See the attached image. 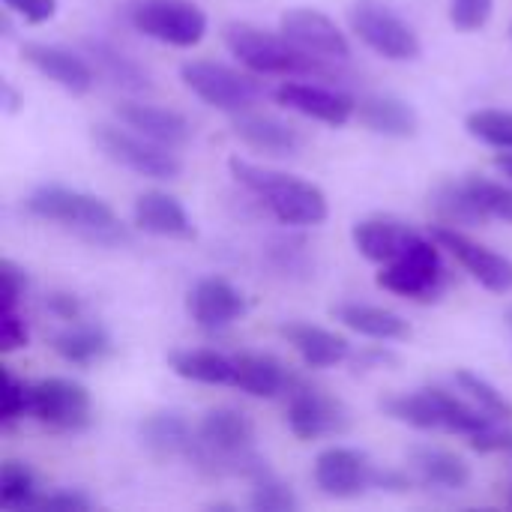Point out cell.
<instances>
[{"label": "cell", "instance_id": "1", "mask_svg": "<svg viewBox=\"0 0 512 512\" xmlns=\"http://www.w3.org/2000/svg\"><path fill=\"white\" fill-rule=\"evenodd\" d=\"M228 51L258 75H306V78H339V60H321L300 51L291 39L270 30H261L249 21H228L222 27Z\"/></svg>", "mask_w": 512, "mask_h": 512}, {"label": "cell", "instance_id": "2", "mask_svg": "<svg viewBox=\"0 0 512 512\" xmlns=\"http://www.w3.org/2000/svg\"><path fill=\"white\" fill-rule=\"evenodd\" d=\"M228 171L240 186H246L252 195H258L261 204L282 225H297V228L321 225L330 213L327 195L309 180H300V177L282 174V171H270V168L246 162L240 156L228 159Z\"/></svg>", "mask_w": 512, "mask_h": 512}, {"label": "cell", "instance_id": "3", "mask_svg": "<svg viewBox=\"0 0 512 512\" xmlns=\"http://www.w3.org/2000/svg\"><path fill=\"white\" fill-rule=\"evenodd\" d=\"M27 210L45 222H57L87 243L99 246H117L126 240V228L117 219V213L96 195L66 189V186H39L27 198Z\"/></svg>", "mask_w": 512, "mask_h": 512}, {"label": "cell", "instance_id": "4", "mask_svg": "<svg viewBox=\"0 0 512 512\" xmlns=\"http://www.w3.org/2000/svg\"><path fill=\"white\" fill-rule=\"evenodd\" d=\"M381 411L393 417L396 423L414 426V429H444L456 435H474L495 423L492 414L483 408H474L462 399H456L447 390L429 387V390H414V393H396L381 402Z\"/></svg>", "mask_w": 512, "mask_h": 512}, {"label": "cell", "instance_id": "5", "mask_svg": "<svg viewBox=\"0 0 512 512\" xmlns=\"http://www.w3.org/2000/svg\"><path fill=\"white\" fill-rule=\"evenodd\" d=\"M348 21L357 39L387 60H417L423 51L417 30L381 0H354L348 9Z\"/></svg>", "mask_w": 512, "mask_h": 512}, {"label": "cell", "instance_id": "6", "mask_svg": "<svg viewBox=\"0 0 512 512\" xmlns=\"http://www.w3.org/2000/svg\"><path fill=\"white\" fill-rule=\"evenodd\" d=\"M126 18L138 33L174 48H192L207 33V15L192 0H132Z\"/></svg>", "mask_w": 512, "mask_h": 512}, {"label": "cell", "instance_id": "7", "mask_svg": "<svg viewBox=\"0 0 512 512\" xmlns=\"http://www.w3.org/2000/svg\"><path fill=\"white\" fill-rule=\"evenodd\" d=\"M180 78L201 102L228 114L246 111L264 96V84L258 78L216 60H189L180 66Z\"/></svg>", "mask_w": 512, "mask_h": 512}, {"label": "cell", "instance_id": "8", "mask_svg": "<svg viewBox=\"0 0 512 512\" xmlns=\"http://www.w3.org/2000/svg\"><path fill=\"white\" fill-rule=\"evenodd\" d=\"M432 240L420 237L402 258L384 264V270L378 273V285L408 300H420V303L438 300L447 288V267Z\"/></svg>", "mask_w": 512, "mask_h": 512}, {"label": "cell", "instance_id": "9", "mask_svg": "<svg viewBox=\"0 0 512 512\" xmlns=\"http://www.w3.org/2000/svg\"><path fill=\"white\" fill-rule=\"evenodd\" d=\"M93 141L96 147L117 165L141 174V177H150V180H174L180 177L183 165L177 159V153H171V147L159 144V141H150L144 138L141 132H126L120 126H108V123H99L93 126Z\"/></svg>", "mask_w": 512, "mask_h": 512}, {"label": "cell", "instance_id": "10", "mask_svg": "<svg viewBox=\"0 0 512 512\" xmlns=\"http://www.w3.org/2000/svg\"><path fill=\"white\" fill-rule=\"evenodd\" d=\"M30 417L57 432H81L93 420V399L72 378H42L30 384Z\"/></svg>", "mask_w": 512, "mask_h": 512}, {"label": "cell", "instance_id": "11", "mask_svg": "<svg viewBox=\"0 0 512 512\" xmlns=\"http://www.w3.org/2000/svg\"><path fill=\"white\" fill-rule=\"evenodd\" d=\"M285 414H288V429L300 441L342 435L351 426V414L336 396H330L318 387H309L297 378L288 387V411Z\"/></svg>", "mask_w": 512, "mask_h": 512}, {"label": "cell", "instance_id": "12", "mask_svg": "<svg viewBox=\"0 0 512 512\" xmlns=\"http://www.w3.org/2000/svg\"><path fill=\"white\" fill-rule=\"evenodd\" d=\"M435 243H441L486 291L492 294H510L512 291V258L471 240L468 234H462L459 228H447L438 225L432 231Z\"/></svg>", "mask_w": 512, "mask_h": 512}, {"label": "cell", "instance_id": "13", "mask_svg": "<svg viewBox=\"0 0 512 512\" xmlns=\"http://www.w3.org/2000/svg\"><path fill=\"white\" fill-rule=\"evenodd\" d=\"M279 30L285 39H291L300 51L321 57V60H339L345 63L351 57V42L348 36L339 30V24L324 15L321 9H309V6H297L288 9L279 18Z\"/></svg>", "mask_w": 512, "mask_h": 512}, {"label": "cell", "instance_id": "14", "mask_svg": "<svg viewBox=\"0 0 512 512\" xmlns=\"http://www.w3.org/2000/svg\"><path fill=\"white\" fill-rule=\"evenodd\" d=\"M375 465L354 447H330L315 459V483L330 498H357L372 489Z\"/></svg>", "mask_w": 512, "mask_h": 512}, {"label": "cell", "instance_id": "15", "mask_svg": "<svg viewBox=\"0 0 512 512\" xmlns=\"http://www.w3.org/2000/svg\"><path fill=\"white\" fill-rule=\"evenodd\" d=\"M276 99L279 105L327 123V126H345L354 114H357V102L351 96H345L342 90H330L321 84H306V81H285L276 87Z\"/></svg>", "mask_w": 512, "mask_h": 512}, {"label": "cell", "instance_id": "16", "mask_svg": "<svg viewBox=\"0 0 512 512\" xmlns=\"http://www.w3.org/2000/svg\"><path fill=\"white\" fill-rule=\"evenodd\" d=\"M186 312L195 321V327H201L207 333H216V330L231 327L246 312V297L228 279L207 276L189 291Z\"/></svg>", "mask_w": 512, "mask_h": 512}, {"label": "cell", "instance_id": "17", "mask_svg": "<svg viewBox=\"0 0 512 512\" xmlns=\"http://www.w3.org/2000/svg\"><path fill=\"white\" fill-rule=\"evenodd\" d=\"M234 135L255 153H264V156H276V159H285V156H297L300 147H303V135L297 126L279 120L276 114H264V111H237L234 114Z\"/></svg>", "mask_w": 512, "mask_h": 512}, {"label": "cell", "instance_id": "18", "mask_svg": "<svg viewBox=\"0 0 512 512\" xmlns=\"http://www.w3.org/2000/svg\"><path fill=\"white\" fill-rule=\"evenodd\" d=\"M21 57L42 72L45 78H51L57 87H63L72 96H84L93 90V69L84 57L72 54L69 48L60 45H48V42H24L21 45Z\"/></svg>", "mask_w": 512, "mask_h": 512}, {"label": "cell", "instance_id": "19", "mask_svg": "<svg viewBox=\"0 0 512 512\" xmlns=\"http://www.w3.org/2000/svg\"><path fill=\"white\" fill-rule=\"evenodd\" d=\"M117 117L129 129H135L144 138L159 141V144H165L171 150L192 141V123L180 111H171V108L144 105V102H120L117 105Z\"/></svg>", "mask_w": 512, "mask_h": 512}, {"label": "cell", "instance_id": "20", "mask_svg": "<svg viewBox=\"0 0 512 512\" xmlns=\"http://www.w3.org/2000/svg\"><path fill=\"white\" fill-rule=\"evenodd\" d=\"M135 225L153 237H168V240H192L195 237V225H192L186 207L174 195L159 192V189H150L135 198Z\"/></svg>", "mask_w": 512, "mask_h": 512}, {"label": "cell", "instance_id": "21", "mask_svg": "<svg viewBox=\"0 0 512 512\" xmlns=\"http://www.w3.org/2000/svg\"><path fill=\"white\" fill-rule=\"evenodd\" d=\"M351 237L363 258L384 267V264H393L396 258H402L423 234L402 222H393V219H363L354 225Z\"/></svg>", "mask_w": 512, "mask_h": 512}, {"label": "cell", "instance_id": "22", "mask_svg": "<svg viewBox=\"0 0 512 512\" xmlns=\"http://www.w3.org/2000/svg\"><path fill=\"white\" fill-rule=\"evenodd\" d=\"M279 333L303 357V363L309 369H330V366H339L351 357V342L333 330L318 327V324L291 321V324H282Z\"/></svg>", "mask_w": 512, "mask_h": 512}, {"label": "cell", "instance_id": "23", "mask_svg": "<svg viewBox=\"0 0 512 512\" xmlns=\"http://www.w3.org/2000/svg\"><path fill=\"white\" fill-rule=\"evenodd\" d=\"M360 123L384 138H414L420 129V114L411 102L390 93H369L357 102Z\"/></svg>", "mask_w": 512, "mask_h": 512}, {"label": "cell", "instance_id": "24", "mask_svg": "<svg viewBox=\"0 0 512 512\" xmlns=\"http://www.w3.org/2000/svg\"><path fill=\"white\" fill-rule=\"evenodd\" d=\"M333 318L342 321L348 330L366 339H378V342H402L411 336V324L399 312L372 306V303H357V300L339 303L333 306Z\"/></svg>", "mask_w": 512, "mask_h": 512}, {"label": "cell", "instance_id": "25", "mask_svg": "<svg viewBox=\"0 0 512 512\" xmlns=\"http://www.w3.org/2000/svg\"><path fill=\"white\" fill-rule=\"evenodd\" d=\"M231 384L255 399H276L279 393H288L294 378L276 357L252 351V354L234 357V381Z\"/></svg>", "mask_w": 512, "mask_h": 512}, {"label": "cell", "instance_id": "26", "mask_svg": "<svg viewBox=\"0 0 512 512\" xmlns=\"http://www.w3.org/2000/svg\"><path fill=\"white\" fill-rule=\"evenodd\" d=\"M198 432H192V426L174 414V411H159L150 414L141 423V444L153 459H177V456H189L195 447Z\"/></svg>", "mask_w": 512, "mask_h": 512}, {"label": "cell", "instance_id": "27", "mask_svg": "<svg viewBox=\"0 0 512 512\" xmlns=\"http://www.w3.org/2000/svg\"><path fill=\"white\" fill-rule=\"evenodd\" d=\"M408 462L414 468V474L426 483V486H438L447 492H465L471 486V465L441 447H414L408 453Z\"/></svg>", "mask_w": 512, "mask_h": 512}, {"label": "cell", "instance_id": "28", "mask_svg": "<svg viewBox=\"0 0 512 512\" xmlns=\"http://www.w3.org/2000/svg\"><path fill=\"white\" fill-rule=\"evenodd\" d=\"M84 51L96 63V72L102 78H108L114 87L129 90V93L150 90V75L132 57H126L120 48H114V45H108L102 39H84Z\"/></svg>", "mask_w": 512, "mask_h": 512}, {"label": "cell", "instance_id": "29", "mask_svg": "<svg viewBox=\"0 0 512 512\" xmlns=\"http://www.w3.org/2000/svg\"><path fill=\"white\" fill-rule=\"evenodd\" d=\"M51 348L57 357H63L72 366H90L111 354V336L99 324H69L51 339Z\"/></svg>", "mask_w": 512, "mask_h": 512}, {"label": "cell", "instance_id": "30", "mask_svg": "<svg viewBox=\"0 0 512 512\" xmlns=\"http://www.w3.org/2000/svg\"><path fill=\"white\" fill-rule=\"evenodd\" d=\"M429 207L435 210V216L447 225V228H477L483 225L489 216L480 210V204L474 201V195L468 192L465 180H444L432 189L429 195Z\"/></svg>", "mask_w": 512, "mask_h": 512}, {"label": "cell", "instance_id": "31", "mask_svg": "<svg viewBox=\"0 0 512 512\" xmlns=\"http://www.w3.org/2000/svg\"><path fill=\"white\" fill-rule=\"evenodd\" d=\"M171 369L195 384H231L234 381V357H225L210 348H183L168 357Z\"/></svg>", "mask_w": 512, "mask_h": 512}, {"label": "cell", "instance_id": "32", "mask_svg": "<svg viewBox=\"0 0 512 512\" xmlns=\"http://www.w3.org/2000/svg\"><path fill=\"white\" fill-rule=\"evenodd\" d=\"M39 501L36 474L24 462L0 465V507L6 510H33Z\"/></svg>", "mask_w": 512, "mask_h": 512}, {"label": "cell", "instance_id": "33", "mask_svg": "<svg viewBox=\"0 0 512 512\" xmlns=\"http://www.w3.org/2000/svg\"><path fill=\"white\" fill-rule=\"evenodd\" d=\"M465 129L489 147L512 150V111H501V108L474 111V114H468Z\"/></svg>", "mask_w": 512, "mask_h": 512}, {"label": "cell", "instance_id": "34", "mask_svg": "<svg viewBox=\"0 0 512 512\" xmlns=\"http://www.w3.org/2000/svg\"><path fill=\"white\" fill-rule=\"evenodd\" d=\"M456 384H459V387H462L486 414H492L495 420L510 423L512 402L495 387V384H489L483 375H477V372H471V369H459V372H456Z\"/></svg>", "mask_w": 512, "mask_h": 512}, {"label": "cell", "instance_id": "35", "mask_svg": "<svg viewBox=\"0 0 512 512\" xmlns=\"http://www.w3.org/2000/svg\"><path fill=\"white\" fill-rule=\"evenodd\" d=\"M465 186H468V192L474 195V201L480 204V210L489 219H501V222L512 225V186L495 183V180L480 177V174H471L465 180Z\"/></svg>", "mask_w": 512, "mask_h": 512}, {"label": "cell", "instance_id": "36", "mask_svg": "<svg viewBox=\"0 0 512 512\" xmlns=\"http://www.w3.org/2000/svg\"><path fill=\"white\" fill-rule=\"evenodd\" d=\"M267 261L282 276H309V270H312L309 246L300 237H276L267 246Z\"/></svg>", "mask_w": 512, "mask_h": 512}, {"label": "cell", "instance_id": "37", "mask_svg": "<svg viewBox=\"0 0 512 512\" xmlns=\"http://www.w3.org/2000/svg\"><path fill=\"white\" fill-rule=\"evenodd\" d=\"M249 507L255 512H291L300 507L297 495L291 492V486L279 483L273 474L258 480L255 489H252V498H249Z\"/></svg>", "mask_w": 512, "mask_h": 512}, {"label": "cell", "instance_id": "38", "mask_svg": "<svg viewBox=\"0 0 512 512\" xmlns=\"http://www.w3.org/2000/svg\"><path fill=\"white\" fill-rule=\"evenodd\" d=\"M495 0H450V24L462 33H474L489 24Z\"/></svg>", "mask_w": 512, "mask_h": 512}, {"label": "cell", "instance_id": "39", "mask_svg": "<svg viewBox=\"0 0 512 512\" xmlns=\"http://www.w3.org/2000/svg\"><path fill=\"white\" fill-rule=\"evenodd\" d=\"M24 414H30V387L18 381L12 372H3V402H0V417L3 423H15Z\"/></svg>", "mask_w": 512, "mask_h": 512}, {"label": "cell", "instance_id": "40", "mask_svg": "<svg viewBox=\"0 0 512 512\" xmlns=\"http://www.w3.org/2000/svg\"><path fill=\"white\" fill-rule=\"evenodd\" d=\"M501 423L504 420H495L486 429L468 435L471 450H477V453H504V450H512V429H504Z\"/></svg>", "mask_w": 512, "mask_h": 512}, {"label": "cell", "instance_id": "41", "mask_svg": "<svg viewBox=\"0 0 512 512\" xmlns=\"http://www.w3.org/2000/svg\"><path fill=\"white\" fill-rule=\"evenodd\" d=\"M33 510L42 512H87L93 510V501L84 492H72V489H60L51 495H39Z\"/></svg>", "mask_w": 512, "mask_h": 512}, {"label": "cell", "instance_id": "42", "mask_svg": "<svg viewBox=\"0 0 512 512\" xmlns=\"http://www.w3.org/2000/svg\"><path fill=\"white\" fill-rule=\"evenodd\" d=\"M27 342H30V336H27V324L21 321V315L15 309H3V315H0V351L12 354V351L27 348Z\"/></svg>", "mask_w": 512, "mask_h": 512}, {"label": "cell", "instance_id": "43", "mask_svg": "<svg viewBox=\"0 0 512 512\" xmlns=\"http://www.w3.org/2000/svg\"><path fill=\"white\" fill-rule=\"evenodd\" d=\"M0 282H3V309H15L18 300L24 297V288H27L24 270L15 261L3 258L0 261Z\"/></svg>", "mask_w": 512, "mask_h": 512}, {"label": "cell", "instance_id": "44", "mask_svg": "<svg viewBox=\"0 0 512 512\" xmlns=\"http://www.w3.org/2000/svg\"><path fill=\"white\" fill-rule=\"evenodd\" d=\"M3 6L21 15L27 24H45L57 15V0H3Z\"/></svg>", "mask_w": 512, "mask_h": 512}, {"label": "cell", "instance_id": "45", "mask_svg": "<svg viewBox=\"0 0 512 512\" xmlns=\"http://www.w3.org/2000/svg\"><path fill=\"white\" fill-rule=\"evenodd\" d=\"M45 306H48V312L57 315L60 321H69V324L81 321V300H78L75 294H69V291H54V294H48Z\"/></svg>", "mask_w": 512, "mask_h": 512}, {"label": "cell", "instance_id": "46", "mask_svg": "<svg viewBox=\"0 0 512 512\" xmlns=\"http://www.w3.org/2000/svg\"><path fill=\"white\" fill-rule=\"evenodd\" d=\"M396 354L387 351V348H369V351H360L354 357V366L357 372H366V369H384V366H396Z\"/></svg>", "mask_w": 512, "mask_h": 512}, {"label": "cell", "instance_id": "47", "mask_svg": "<svg viewBox=\"0 0 512 512\" xmlns=\"http://www.w3.org/2000/svg\"><path fill=\"white\" fill-rule=\"evenodd\" d=\"M372 489H384V492H408V489H411V480H408L402 471H378V468H375Z\"/></svg>", "mask_w": 512, "mask_h": 512}, {"label": "cell", "instance_id": "48", "mask_svg": "<svg viewBox=\"0 0 512 512\" xmlns=\"http://www.w3.org/2000/svg\"><path fill=\"white\" fill-rule=\"evenodd\" d=\"M21 105H24V99H21V96H18V93H15L9 84H3V108H6L9 114H15Z\"/></svg>", "mask_w": 512, "mask_h": 512}, {"label": "cell", "instance_id": "49", "mask_svg": "<svg viewBox=\"0 0 512 512\" xmlns=\"http://www.w3.org/2000/svg\"><path fill=\"white\" fill-rule=\"evenodd\" d=\"M495 168H498L504 177H510L512 180V153H498V156H495Z\"/></svg>", "mask_w": 512, "mask_h": 512}, {"label": "cell", "instance_id": "50", "mask_svg": "<svg viewBox=\"0 0 512 512\" xmlns=\"http://www.w3.org/2000/svg\"><path fill=\"white\" fill-rule=\"evenodd\" d=\"M504 321H507V327H510V330H512V306H510V309H507V315H504Z\"/></svg>", "mask_w": 512, "mask_h": 512}, {"label": "cell", "instance_id": "51", "mask_svg": "<svg viewBox=\"0 0 512 512\" xmlns=\"http://www.w3.org/2000/svg\"><path fill=\"white\" fill-rule=\"evenodd\" d=\"M510 33H512V30H510Z\"/></svg>", "mask_w": 512, "mask_h": 512}]
</instances>
